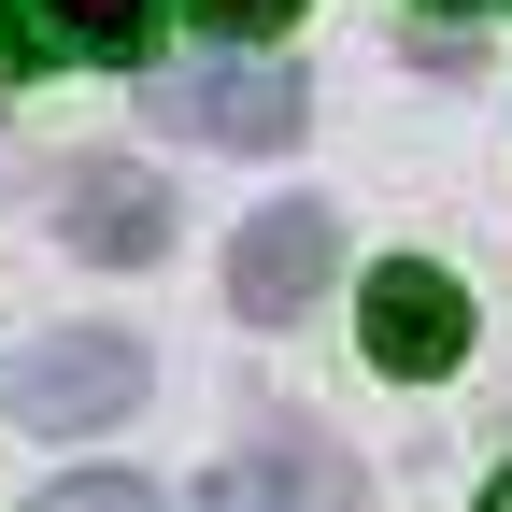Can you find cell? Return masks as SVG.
Listing matches in <instances>:
<instances>
[{
    "mask_svg": "<svg viewBox=\"0 0 512 512\" xmlns=\"http://www.w3.org/2000/svg\"><path fill=\"white\" fill-rule=\"evenodd\" d=\"M128 399H143V356H128L114 328H57V342L15 356V427H43V441L128 427Z\"/></svg>",
    "mask_w": 512,
    "mask_h": 512,
    "instance_id": "1",
    "label": "cell"
},
{
    "mask_svg": "<svg viewBox=\"0 0 512 512\" xmlns=\"http://www.w3.org/2000/svg\"><path fill=\"white\" fill-rule=\"evenodd\" d=\"M299 72H242V57H214V72H171L157 86V128L171 143H228V157H285L299 143Z\"/></svg>",
    "mask_w": 512,
    "mask_h": 512,
    "instance_id": "2",
    "label": "cell"
},
{
    "mask_svg": "<svg viewBox=\"0 0 512 512\" xmlns=\"http://www.w3.org/2000/svg\"><path fill=\"white\" fill-rule=\"evenodd\" d=\"M328 256H342L328 200H271V214H256V228L228 242V313H242V328H285V313H313Z\"/></svg>",
    "mask_w": 512,
    "mask_h": 512,
    "instance_id": "3",
    "label": "cell"
},
{
    "mask_svg": "<svg viewBox=\"0 0 512 512\" xmlns=\"http://www.w3.org/2000/svg\"><path fill=\"white\" fill-rule=\"evenodd\" d=\"M185 512H356V456H328L313 427H271L256 456L200 470V498Z\"/></svg>",
    "mask_w": 512,
    "mask_h": 512,
    "instance_id": "4",
    "label": "cell"
},
{
    "mask_svg": "<svg viewBox=\"0 0 512 512\" xmlns=\"http://www.w3.org/2000/svg\"><path fill=\"white\" fill-rule=\"evenodd\" d=\"M356 328H370V356L399 370V384H427V370H456V356H470V299L441 285V271H413V256H399V271H370Z\"/></svg>",
    "mask_w": 512,
    "mask_h": 512,
    "instance_id": "5",
    "label": "cell"
},
{
    "mask_svg": "<svg viewBox=\"0 0 512 512\" xmlns=\"http://www.w3.org/2000/svg\"><path fill=\"white\" fill-rule=\"evenodd\" d=\"M57 242L100 256V271H143V256H171V200L100 157V171H72V200H57Z\"/></svg>",
    "mask_w": 512,
    "mask_h": 512,
    "instance_id": "6",
    "label": "cell"
},
{
    "mask_svg": "<svg viewBox=\"0 0 512 512\" xmlns=\"http://www.w3.org/2000/svg\"><path fill=\"white\" fill-rule=\"evenodd\" d=\"M0 29H15V57H114L128 72L157 43V0H15Z\"/></svg>",
    "mask_w": 512,
    "mask_h": 512,
    "instance_id": "7",
    "label": "cell"
},
{
    "mask_svg": "<svg viewBox=\"0 0 512 512\" xmlns=\"http://www.w3.org/2000/svg\"><path fill=\"white\" fill-rule=\"evenodd\" d=\"M29 512H157V498H143V470H72V484H43Z\"/></svg>",
    "mask_w": 512,
    "mask_h": 512,
    "instance_id": "8",
    "label": "cell"
},
{
    "mask_svg": "<svg viewBox=\"0 0 512 512\" xmlns=\"http://www.w3.org/2000/svg\"><path fill=\"white\" fill-rule=\"evenodd\" d=\"M185 15H200V29H228V43H271L299 0H185Z\"/></svg>",
    "mask_w": 512,
    "mask_h": 512,
    "instance_id": "9",
    "label": "cell"
},
{
    "mask_svg": "<svg viewBox=\"0 0 512 512\" xmlns=\"http://www.w3.org/2000/svg\"><path fill=\"white\" fill-rule=\"evenodd\" d=\"M484 512H512V470H498V484H484Z\"/></svg>",
    "mask_w": 512,
    "mask_h": 512,
    "instance_id": "10",
    "label": "cell"
},
{
    "mask_svg": "<svg viewBox=\"0 0 512 512\" xmlns=\"http://www.w3.org/2000/svg\"><path fill=\"white\" fill-rule=\"evenodd\" d=\"M427 15H470V0H427Z\"/></svg>",
    "mask_w": 512,
    "mask_h": 512,
    "instance_id": "11",
    "label": "cell"
},
{
    "mask_svg": "<svg viewBox=\"0 0 512 512\" xmlns=\"http://www.w3.org/2000/svg\"><path fill=\"white\" fill-rule=\"evenodd\" d=\"M0 57H15V29H0Z\"/></svg>",
    "mask_w": 512,
    "mask_h": 512,
    "instance_id": "12",
    "label": "cell"
}]
</instances>
